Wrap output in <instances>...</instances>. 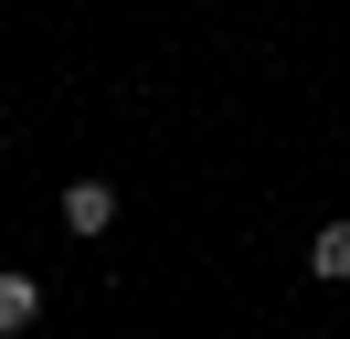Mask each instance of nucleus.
Segmentation results:
<instances>
[{"mask_svg": "<svg viewBox=\"0 0 350 339\" xmlns=\"http://www.w3.org/2000/svg\"><path fill=\"white\" fill-rule=\"evenodd\" d=\"M32 318H43V286H32L22 265H0V339H22Z\"/></svg>", "mask_w": 350, "mask_h": 339, "instance_id": "1", "label": "nucleus"}, {"mask_svg": "<svg viewBox=\"0 0 350 339\" xmlns=\"http://www.w3.org/2000/svg\"><path fill=\"white\" fill-rule=\"evenodd\" d=\"M107 223H117V191L107 180H75L64 191V233H107Z\"/></svg>", "mask_w": 350, "mask_h": 339, "instance_id": "2", "label": "nucleus"}, {"mask_svg": "<svg viewBox=\"0 0 350 339\" xmlns=\"http://www.w3.org/2000/svg\"><path fill=\"white\" fill-rule=\"evenodd\" d=\"M308 275H329V286H350V223H319V244H308Z\"/></svg>", "mask_w": 350, "mask_h": 339, "instance_id": "3", "label": "nucleus"}]
</instances>
